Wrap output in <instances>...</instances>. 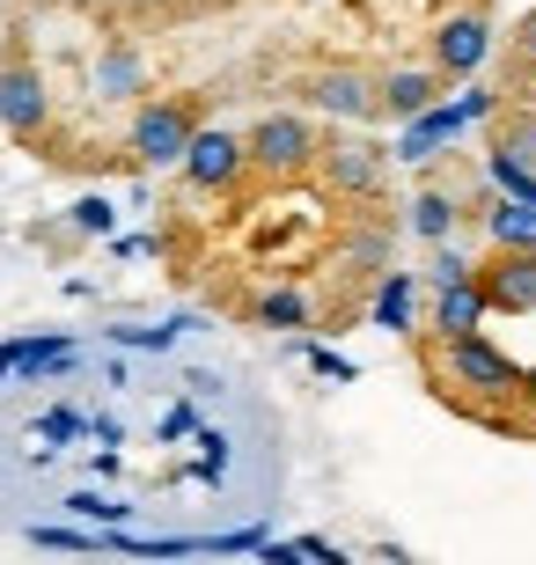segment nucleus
<instances>
[{"instance_id": "nucleus-1", "label": "nucleus", "mask_w": 536, "mask_h": 565, "mask_svg": "<svg viewBox=\"0 0 536 565\" xmlns=\"http://www.w3.org/2000/svg\"><path fill=\"white\" fill-rule=\"evenodd\" d=\"M191 140H199V110L185 96H147L133 110V126H125V154L147 169H185Z\"/></svg>"}, {"instance_id": "nucleus-2", "label": "nucleus", "mask_w": 536, "mask_h": 565, "mask_svg": "<svg viewBox=\"0 0 536 565\" xmlns=\"http://www.w3.org/2000/svg\"><path fill=\"white\" fill-rule=\"evenodd\" d=\"M441 375H449L455 390H477V397H515V390H522V367L500 353L485 331L441 338Z\"/></svg>"}, {"instance_id": "nucleus-3", "label": "nucleus", "mask_w": 536, "mask_h": 565, "mask_svg": "<svg viewBox=\"0 0 536 565\" xmlns=\"http://www.w3.org/2000/svg\"><path fill=\"white\" fill-rule=\"evenodd\" d=\"M243 140H250V169H265V177H294V169H309L316 154H324V140H316V126L302 110H272Z\"/></svg>"}, {"instance_id": "nucleus-4", "label": "nucleus", "mask_w": 536, "mask_h": 565, "mask_svg": "<svg viewBox=\"0 0 536 565\" xmlns=\"http://www.w3.org/2000/svg\"><path fill=\"white\" fill-rule=\"evenodd\" d=\"M52 126V88L30 60H8L0 66V132L8 140H38Z\"/></svg>"}, {"instance_id": "nucleus-5", "label": "nucleus", "mask_w": 536, "mask_h": 565, "mask_svg": "<svg viewBox=\"0 0 536 565\" xmlns=\"http://www.w3.org/2000/svg\"><path fill=\"white\" fill-rule=\"evenodd\" d=\"M485 60H493V22L477 15V8L433 22V74H441V82H463V74H477Z\"/></svg>"}, {"instance_id": "nucleus-6", "label": "nucleus", "mask_w": 536, "mask_h": 565, "mask_svg": "<svg viewBox=\"0 0 536 565\" xmlns=\"http://www.w3.org/2000/svg\"><path fill=\"white\" fill-rule=\"evenodd\" d=\"M243 169H250V140L243 132L199 126V140H191V154H185V184L191 191H228V184H243Z\"/></svg>"}, {"instance_id": "nucleus-7", "label": "nucleus", "mask_w": 536, "mask_h": 565, "mask_svg": "<svg viewBox=\"0 0 536 565\" xmlns=\"http://www.w3.org/2000/svg\"><path fill=\"white\" fill-rule=\"evenodd\" d=\"M309 104L324 110V118L360 126V118L382 110V82H375L368 66H324V74H309Z\"/></svg>"}, {"instance_id": "nucleus-8", "label": "nucleus", "mask_w": 536, "mask_h": 565, "mask_svg": "<svg viewBox=\"0 0 536 565\" xmlns=\"http://www.w3.org/2000/svg\"><path fill=\"white\" fill-rule=\"evenodd\" d=\"M316 169H324V184L338 191V199H375L390 162H382V147H368V140H338V147L316 154Z\"/></svg>"}, {"instance_id": "nucleus-9", "label": "nucleus", "mask_w": 536, "mask_h": 565, "mask_svg": "<svg viewBox=\"0 0 536 565\" xmlns=\"http://www.w3.org/2000/svg\"><path fill=\"white\" fill-rule=\"evenodd\" d=\"M88 96L96 104H133V96H147V60L133 38H111L104 52H96V66H88Z\"/></svg>"}, {"instance_id": "nucleus-10", "label": "nucleus", "mask_w": 536, "mask_h": 565, "mask_svg": "<svg viewBox=\"0 0 536 565\" xmlns=\"http://www.w3.org/2000/svg\"><path fill=\"white\" fill-rule=\"evenodd\" d=\"M477 287H485V301L507 316H536V257H500L477 273Z\"/></svg>"}, {"instance_id": "nucleus-11", "label": "nucleus", "mask_w": 536, "mask_h": 565, "mask_svg": "<svg viewBox=\"0 0 536 565\" xmlns=\"http://www.w3.org/2000/svg\"><path fill=\"white\" fill-rule=\"evenodd\" d=\"M485 309H493V301H485V287H477V279L433 287V331H441V338H471L477 323H485Z\"/></svg>"}, {"instance_id": "nucleus-12", "label": "nucleus", "mask_w": 536, "mask_h": 565, "mask_svg": "<svg viewBox=\"0 0 536 565\" xmlns=\"http://www.w3.org/2000/svg\"><path fill=\"white\" fill-rule=\"evenodd\" d=\"M433 96H441V74L433 66H390L382 74V110L390 118H427Z\"/></svg>"}, {"instance_id": "nucleus-13", "label": "nucleus", "mask_w": 536, "mask_h": 565, "mask_svg": "<svg viewBox=\"0 0 536 565\" xmlns=\"http://www.w3.org/2000/svg\"><path fill=\"white\" fill-rule=\"evenodd\" d=\"M485 235H493L500 257H536V206H522V199H500V206L485 213Z\"/></svg>"}, {"instance_id": "nucleus-14", "label": "nucleus", "mask_w": 536, "mask_h": 565, "mask_svg": "<svg viewBox=\"0 0 536 565\" xmlns=\"http://www.w3.org/2000/svg\"><path fill=\"white\" fill-rule=\"evenodd\" d=\"M412 309H419L412 273H390V279H382V294H375V323H382V331H412Z\"/></svg>"}, {"instance_id": "nucleus-15", "label": "nucleus", "mask_w": 536, "mask_h": 565, "mask_svg": "<svg viewBox=\"0 0 536 565\" xmlns=\"http://www.w3.org/2000/svg\"><path fill=\"white\" fill-rule=\"evenodd\" d=\"M258 323H265V331H302V323H309V294H294V287H272V294H258Z\"/></svg>"}, {"instance_id": "nucleus-16", "label": "nucleus", "mask_w": 536, "mask_h": 565, "mask_svg": "<svg viewBox=\"0 0 536 565\" xmlns=\"http://www.w3.org/2000/svg\"><path fill=\"white\" fill-rule=\"evenodd\" d=\"M412 235H427V243H449L455 235V199L449 191H419L412 199Z\"/></svg>"}, {"instance_id": "nucleus-17", "label": "nucleus", "mask_w": 536, "mask_h": 565, "mask_svg": "<svg viewBox=\"0 0 536 565\" xmlns=\"http://www.w3.org/2000/svg\"><path fill=\"white\" fill-rule=\"evenodd\" d=\"M455 279H477V273H471L455 250H441V257H433V287H455Z\"/></svg>"}, {"instance_id": "nucleus-18", "label": "nucleus", "mask_w": 536, "mask_h": 565, "mask_svg": "<svg viewBox=\"0 0 536 565\" xmlns=\"http://www.w3.org/2000/svg\"><path fill=\"white\" fill-rule=\"evenodd\" d=\"M74 228L104 235V228H111V206H104V199H82V206H74Z\"/></svg>"}, {"instance_id": "nucleus-19", "label": "nucleus", "mask_w": 536, "mask_h": 565, "mask_svg": "<svg viewBox=\"0 0 536 565\" xmlns=\"http://www.w3.org/2000/svg\"><path fill=\"white\" fill-rule=\"evenodd\" d=\"M455 110H463V118H485V110H493V88H471V96H463Z\"/></svg>"}, {"instance_id": "nucleus-20", "label": "nucleus", "mask_w": 536, "mask_h": 565, "mask_svg": "<svg viewBox=\"0 0 536 565\" xmlns=\"http://www.w3.org/2000/svg\"><path fill=\"white\" fill-rule=\"evenodd\" d=\"M522 60H529V66H536V15H529V22H522Z\"/></svg>"}, {"instance_id": "nucleus-21", "label": "nucleus", "mask_w": 536, "mask_h": 565, "mask_svg": "<svg viewBox=\"0 0 536 565\" xmlns=\"http://www.w3.org/2000/svg\"><path fill=\"white\" fill-rule=\"evenodd\" d=\"M522 397H536V375H522Z\"/></svg>"}, {"instance_id": "nucleus-22", "label": "nucleus", "mask_w": 536, "mask_h": 565, "mask_svg": "<svg viewBox=\"0 0 536 565\" xmlns=\"http://www.w3.org/2000/svg\"><path fill=\"white\" fill-rule=\"evenodd\" d=\"M302 8H338V0H302Z\"/></svg>"}]
</instances>
